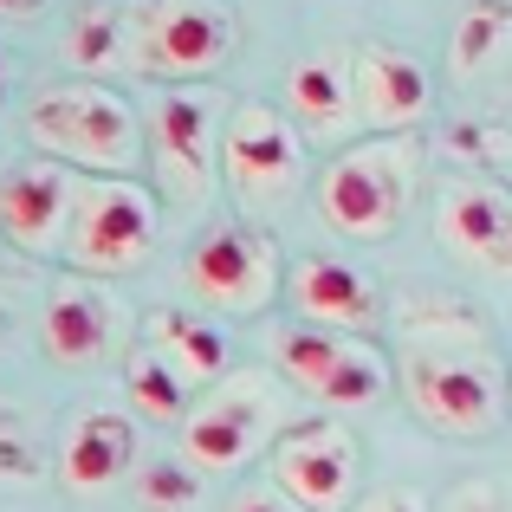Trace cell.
<instances>
[{
    "label": "cell",
    "mask_w": 512,
    "mask_h": 512,
    "mask_svg": "<svg viewBox=\"0 0 512 512\" xmlns=\"http://www.w3.org/2000/svg\"><path fill=\"white\" fill-rule=\"evenodd\" d=\"M26 130L46 156L85 163L91 175H130L143 169V124L111 85H59L39 91Z\"/></svg>",
    "instance_id": "obj_1"
},
{
    "label": "cell",
    "mask_w": 512,
    "mask_h": 512,
    "mask_svg": "<svg viewBox=\"0 0 512 512\" xmlns=\"http://www.w3.org/2000/svg\"><path fill=\"white\" fill-rule=\"evenodd\" d=\"M409 188H415V143L409 137H370L318 175V214L344 240H389L402 227Z\"/></svg>",
    "instance_id": "obj_2"
},
{
    "label": "cell",
    "mask_w": 512,
    "mask_h": 512,
    "mask_svg": "<svg viewBox=\"0 0 512 512\" xmlns=\"http://www.w3.org/2000/svg\"><path fill=\"white\" fill-rule=\"evenodd\" d=\"M402 389H409V409L435 435L480 441L506 415V376L487 350H409Z\"/></svg>",
    "instance_id": "obj_3"
},
{
    "label": "cell",
    "mask_w": 512,
    "mask_h": 512,
    "mask_svg": "<svg viewBox=\"0 0 512 512\" xmlns=\"http://www.w3.org/2000/svg\"><path fill=\"white\" fill-rule=\"evenodd\" d=\"M234 52V20L221 0H143L130 13V65L163 85H201Z\"/></svg>",
    "instance_id": "obj_4"
},
{
    "label": "cell",
    "mask_w": 512,
    "mask_h": 512,
    "mask_svg": "<svg viewBox=\"0 0 512 512\" xmlns=\"http://www.w3.org/2000/svg\"><path fill=\"white\" fill-rule=\"evenodd\" d=\"M305 169L299 124L279 117L273 104H234L221 124V175L234 188V201L247 214H273L279 201H292Z\"/></svg>",
    "instance_id": "obj_5"
},
{
    "label": "cell",
    "mask_w": 512,
    "mask_h": 512,
    "mask_svg": "<svg viewBox=\"0 0 512 512\" xmlns=\"http://www.w3.org/2000/svg\"><path fill=\"white\" fill-rule=\"evenodd\" d=\"M182 286L214 312H266L279 292V247L266 227L214 221L182 253Z\"/></svg>",
    "instance_id": "obj_6"
},
{
    "label": "cell",
    "mask_w": 512,
    "mask_h": 512,
    "mask_svg": "<svg viewBox=\"0 0 512 512\" xmlns=\"http://www.w3.org/2000/svg\"><path fill=\"white\" fill-rule=\"evenodd\" d=\"M150 240H156V201L143 182H130V175L78 182L72 234H65L72 266H85V273H130L150 253Z\"/></svg>",
    "instance_id": "obj_7"
},
{
    "label": "cell",
    "mask_w": 512,
    "mask_h": 512,
    "mask_svg": "<svg viewBox=\"0 0 512 512\" xmlns=\"http://www.w3.org/2000/svg\"><path fill=\"white\" fill-rule=\"evenodd\" d=\"M279 370H286V383H299L325 409H370V402L389 396V357L383 350L370 338L325 331V325L279 331Z\"/></svg>",
    "instance_id": "obj_8"
},
{
    "label": "cell",
    "mask_w": 512,
    "mask_h": 512,
    "mask_svg": "<svg viewBox=\"0 0 512 512\" xmlns=\"http://www.w3.org/2000/svg\"><path fill=\"white\" fill-rule=\"evenodd\" d=\"M150 137H156V169L175 201H208L214 175H221V130H214V104L195 85H163L150 98Z\"/></svg>",
    "instance_id": "obj_9"
},
{
    "label": "cell",
    "mask_w": 512,
    "mask_h": 512,
    "mask_svg": "<svg viewBox=\"0 0 512 512\" xmlns=\"http://www.w3.org/2000/svg\"><path fill=\"white\" fill-rule=\"evenodd\" d=\"M279 409L266 383H221L182 428V454L201 474H234L253 461V448H266Z\"/></svg>",
    "instance_id": "obj_10"
},
{
    "label": "cell",
    "mask_w": 512,
    "mask_h": 512,
    "mask_svg": "<svg viewBox=\"0 0 512 512\" xmlns=\"http://www.w3.org/2000/svg\"><path fill=\"white\" fill-rule=\"evenodd\" d=\"M273 487L299 512H344L357 487V441L344 422H305L279 435L273 448Z\"/></svg>",
    "instance_id": "obj_11"
},
{
    "label": "cell",
    "mask_w": 512,
    "mask_h": 512,
    "mask_svg": "<svg viewBox=\"0 0 512 512\" xmlns=\"http://www.w3.org/2000/svg\"><path fill=\"white\" fill-rule=\"evenodd\" d=\"M435 240L480 273H512V195L500 182H480V175L441 182Z\"/></svg>",
    "instance_id": "obj_12"
},
{
    "label": "cell",
    "mask_w": 512,
    "mask_h": 512,
    "mask_svg": "<svg viewBox=\"0 0 512 512\" xmlns=\"http://www.w3.org/2000/svg\"><path fill=\"white\" fill-rule=\"evenodd\" d=\"M350 91H357V117L376 137H409L428 117L435 78L402 46H357V59H350Z\"/></svg>",
    "instance_id": "obj_13"
},
{
    "label": "cell",
    "mask_w": 512,
    "mask_h": 512,
    "mask_svg": "<svg viewBox=\"0 0 512 512\" xmlns=\"http://www.w3.org/2000/svg\"><path fill=\"white\" fill-rule=\"evenodd\" d=\"M72 201L78 182L59 163H26L0 175V234L20 253L59 247V234H72Z\"/></svg>",
    "instance_id": "obj_14"
},
{
    "label": "cell",
    "mask_w": 512,
    "mask_h": 512,
    "mask_svg": "<svg viewBox=\"0 0 512 512\" xmlns=\"http://www.w3.org/2000/svg\"><path fill=\"white\" fill-rule=\"evenodd\" d=\"M286 292H292V305H299L305 325L350 331V338H370L376 318H383V299H376L370 273H357V266L331 260V253H312V260L292 266Z\"/></svg>",
    "instance_id": "obj_15"
},
{
    "label": "cell",
    "mask_w": 512,
    "mask_h": 512,
    "mask_svg": "<svg viewBox=\"0 0 512 512\" xmlns=\"http://www.w3.org/2000/svg\"><path fill=\"white\" fill-rule=\"evenodd\" d=\"M117 325H124V305L111 299V292L98 286H59L46 299V325H39V338H46V357L65 363V370H85V363L111 357L117 350Z\"/></svg>",
    "instance_id": "obj_16"
},
{
    "label": "cell",
    "mask_w": 512,
    "mask_h": 512,
    "mask_svg": "<svg viewBox=\"0 0 512 512\" xmlns=\"http://www.w3.org/2000/svg\"><path fill=\"white\" fill-rule=\"evenodd\" d=\"M286 111L305 143H331L357 117V91H350V65L338 52H305L286 72Z\"/></svg>",
    "instance_id": "obj_17"
},
{
    "label": "cell",
    "mask_w": 512,
    "mask_h": 512,
    "mask_svg": "<svg viewBox=\"0 0 512 512\" xmlns=\"http://www.w3.org/2000/svg\"><path fill=\"white\" fill-rule=\"evenodd\" d=\"M130 454H137L130 415L124 409H85L72 428H65V441H59V480L72 493H98V487H111V480L130 467Z\"/></svg>",
    "instance_id": "obj_18"
},
{
    "label": "cell",
    "mask_w": 512,
    "mask_h": 512,
    "mask_svg": "<svg viewBox=\"0 0 512 512\" xmlns=\"http://www.w3.org/2000/svg\"><path fill=\"white\" fill-rule=\"evenodd\" d=\"M150 344L163 350L175 370L188 376V383H214V376L227 370V338L208 325V318H188V312H150Z\"/></svg>",
    "instance_id": "obj_19"
},
{
    "label": "cell",
    "mask_w": 512,
    "mask_h": 512,
    "mask_svg": "<svg viewBox=\"0 0 512 512\" xmlns=\"http://www.w3.org/2000/svg\"><path fill=\"white\" fill-rule=\"evenodd\" d=\"M124 396H130V409L150 415V422H182L195 383H188V376L175 370L156 344H143L137 357H130V370H124Z\"/></svg>",
    "instance_id": "obj_20"
},
{
    "label": "cell",
    "mask_w": 512,
    "mask_h": 512,
    "mask_svg": "<svg viewBox=\"0 0 512 512\" xmlns=\"http://www.w3.org/2000/svg\"><path fill=\"white\" fill-rule=\"evenodd\" d=\"M512 39V0H467L454 26V72H480Z\"/></svg>",
    "instance_id": "obj_21"
},
{
    "label": "cell",
    "mask_w": 512,
    "mask_h": 512,
    "mask_svg": "<svg viewBox=\"0 0 512 512\" xmlns=\"http://www.w3.org/2000/svg\"><path fill=\"white\" fill-rule=\"evenodd\" d=\"M65 59L104 72V65H130V13H85L65 33Z\"/></svg>",
    "instance_id": "obj_22"
},
{
    "label": "cell",
    "mask_w": 512,
    "mask_h": 512,
    "mask_svg": "<svg viewBox=\"0 0 512 512\" xmlns=\"http://www.w3.org/2000/svg\"><path fill=\"white\" fill-rule=\"evenodd\" d=\"M137 493H143V506H156V512H188L201 500V480L188 474V467H175V461H156L150 474L137 480Z\"/></svg>",
    "instance_id": "obj_23"
},
{
    "label": "cell",
    "mask_w": 512,
    "mask_h": 512,
    "mask_svg": "<svg viewBox=\"0 0 512 512\" xmlns=\"http://www.w3.org/2000/svg\"><path fill=\"white\" fill-rule=\"evenodd\" d=\"M0 480H39V448L13 422H0Z\"/></svg>",
    "instance_id": "obj_24"
},
{
    "label": "cell",
    "mask_w": 512,
    "mask_h": 512,
    "mask_svg": "<svg viewBox=\"0 0 512 512\" xmlns=\"http://www.w3.org/2000/svg\"><path fill=\"white\" fill-rule=\"evenodd\" d=\"M234 512H299V506H292L279 487H253V493H240V500H234Z\"/></svg>",
    "instance_id": "obj_25"
},
{
    "label": "cell",
    "mask_w": 512,
    "mask_h": 512,
    "mask_svg": "<svg viewBox=\"0 0 512 512\" xmlns=\"http://www.w3.org/2000/svg\"><path fill=\"white\" fill-rule=\"evenodd\" d=\"M357 512H428L415 493H376V500H363Z\"/></svg>",
    "instance_id": "obj_26"
},
{
    "label": "cell",
    "mask_w": 512,
    "mask_h": 512,
    "mask_svg": "<svg viewBox=\"0 0 512 512\" xmlns=\"http://www.w3.org/2000/svg\"><path fill=\"white\" fill-rule=\"evenodd\" d=\"M454 512H500V500H493V493H487V487H474V493H467V500H461V506H454Z\"/></svg>",
    "instance_id": "obj_27"
},
{
    "label": "cell",
    "mask_w": 512,
    "mask_h": 512,
    "mask_svg": "<svg viewBox=\"0 0 512 512\" xmlns=\"http://www.w3.org/2000/svg\"><path fill=\"white\" fill-rule=\"evenodd\" d=\"M46 7V0H0V13H7V20H26V13H39Z\"/></svg>",
    "instance_id": "obj_28"
},
{
    "label": "cell",
    "mask_w": 512,
    "mask_h": 512,
    "mask_svg": "<svg viewBox=\"0 0 512 512\" xmlns=\"http://www.w3.org/2000/svg\"><path fill=\"white\" fill-rule=\"evenodd\" d=\"M0 98H7V52H0Z\"/></svg>",
    "instance_id": "obj_29"
}]
</instances>
